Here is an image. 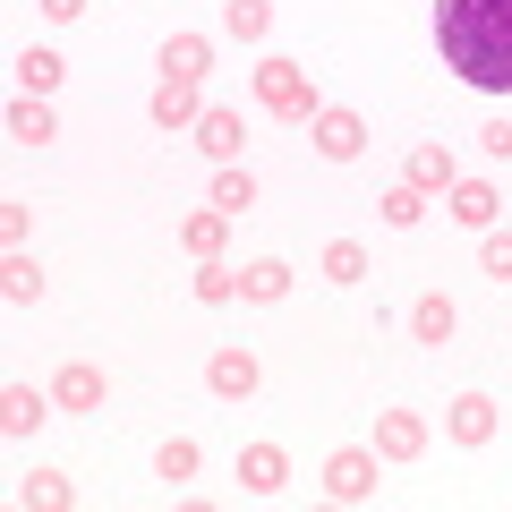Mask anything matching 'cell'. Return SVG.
I'll return each instance as SVG.
<instances>
[{
    "label": "cell",
    "instance_id": "6da1fadb",
    "mask_svg": "<svg viewBox=\"0 0 512 512\" xmlns=\"http://www.w3.org/2000/svg\"><path fill=\"white\" fill-rule=\"evenodd\" d=\"M436 52L470 94H512V0H436Z\"/></svg>",
    "mask_w": 512,
    "mask_h": 512
},
{
    "label": "cell",
    "instance_id": "7a4b0ae2",
    "mask_svg": "<svg viewBox=\"0 0 512 512\" xmlns=\"http://www.w3.org/2000/svg\"><path fill=\"white\" fill-rule=\"evenodd\" d=\"M256 103L274 111V120H316L325 111V94H316V77H308V60H256Z\"/></svg>",
    "mask_w": 512,
    "mask_h": 512
},
{
    "label": "cell",
    "instance_id": "3957f363",
    "mask_svg": "<svg viewBox=\"0 0 512 512\" xmlns=\"http://www.w3.org/2000/svg\"><path fill=\"white\" fill-rule=\"evenodd\" d=\"M376 444H342V453L325 461V495L333 504H376Z\"/></svg>",
    "mask_w": 512,
    "mask_h": 512
},
{
    "label": "cell",
    "instance_id": "277c9868",
    "mask_svg": "<svg viewBox=\"0 0 512 512\" xmlns=\"http://www.w3.org/2000/svg\"><path fill=\"white\" fill-rule=\"evenodd\" d=\"M308 146L325 154V163H359V154H367V120H359V111H342V103H325L308 120Z\"/></svg>",
    "mask_w": 512,
    "mask_h": 512
},
{
    "label": "cell",
    "instance_id": "5b68a950",
    "mask_svg": "<svg viewBox=\"0 0 512 512\" xmlns=\"http://www.w3.org/2000/svg\"><path fill=\"white\" fill-rule=\"evenodd\" d=\"M495 427H504V410H495L487 393H453V402H444V436L470 444V453H478V444H495Z\"/></svg>",
    "mask_w": 512,
    "mask_h": 512
},
{
    "label": "cell",
    "instance_id": "8992f818",
    "mask_svg": "<svg viewBox=\"0 0 512 512\" xmlns=\"http://www.w3.org/2000/svg\"><path fill=\"white\" fill-rule=\"evenodd\" d=\"M205 384H214L222 402H248L256 384H265V367H256V350H239V342H222L214 359H205Z\"/></svg>",
    "mask_w": 512,
    "mask_h": 512
},
{
    "label": "cell",
    "instance_id": "52a82bcc",
    "mask_svg": "<svg viewBox=\"0 0 512 512\" xmlns=\"http://www.w3.org/2000/svg\"><path fill=\"white\" fill-rule=\"evenodd\" d=\"M402 180L419 188V197H453L461 163H453V146H436V137H427V146H410V154H402Z\"/></svg>",
    "mask_w": 512,
    "mask_h": 512
},
{
    "label": "cell",
    "instance_id": "ba28073f",
    "mask_svg": "<svg viewBox=\"0 0 512 512\" xmlns=\"http://www.w3.org/2000/svg\"><path fill=\"white\" fill-rule=\"evenodd\" d=\"M188 137H197L205 163H239V146H248V120H239V111H222V103H205V120L188 128Z\"/></svg>",
    "mask_w": 512,
    "mask_h": 512
},
{
    "label": "cell",
    "instance_id": "9c48e42d",
    "mask_svg": "<svg viewBox=\"0 0 512 512\" xmlns=\"http://www.w3.org/2000/svg\"><path fill=\"white\" fill-rule=\"evenodd\" d=\"M52 402H60V410H103V402H111V376H103L94 359H69V367L52 376Z\"/></svg>",
    "mask_w": 512,
    "mask_h": 512
},
{
    "label": "cell",
    "instance_id": "30bf717a",
    "mask_svg": "<svg viewBox=\"0 0 512 512\" xmlns=\"http://www.w3.org/2000/svg\"><path fill=\"white\" fill-rule=\"evenodd\" d=\"M154 128H171V137H188V128H197L205 120V94L197 86H188V77H163V86H154Z\"/></svg>",
    "mask_w": 512,
    "mask_h": 512
},
{
    "label": "cell",
    "instance_id": "8fae6325",
    "mask_svg": "<svg viewBox=\"0 0 512 512\" xmlns=\"http://www.w3.org/2000/svg\"><path fill=\"white\" fill-rule=\"evenodd\" d=\"M239 487L248 495H282L291 487V453H282V444H239Z\"/></svg>",
    "mask_w": 512,
    "mask_h": 512
},
{
    "label": "cell",
    "instance_id": "7c38bea8",
    "mask_svg": "<svg viewBox=\"0 0 512 512\" xmlns=\"http://www.w3.org/2000/svg\"><path fill=\"white\" fill-rule=\"evenodd\" d=\"M376 453L384 461H419L427 453V419L419 410H376Z\"/></svg>",
    "mask_w": 512,
    "mask_h": 512
},
{
    "label": "cell",
    "instance_id": "4fadbf2b",
    "mask_svg": "<svg viewBox=\"0 0 512 512\" xmlns=\"http://www.w3.org/2000/svg\"><path fill=\"white\" fill-rule=\"evenodd\" d=\"M52 410H60V402L43 393V384H9V393H0V436H35Z\"/></svg>",
    "mask_w": 512,
    "mask_h": 512
},
{
    "label": "cell",
    "instance_id": "5bb4252c",
    "mask_svg": "<svg viewBox=\"0 0 512 512\" xmlns=\"http://www.w3.org/2000/svg\"><path fill=\"white\" fill-rule=\"evenodd\" d=\"M444 214L461 222V231H495V214H504V197H495L487 180H453V205Z\"/></svg>",
    "mask_w": 512,
    "mask_h": 512
},
{
    "label": "cell",
    "instance_id": "9a60e30c",
    "mask_svg": "<svg viewBox=\"0 0 512 512\" xmlns=\"http://www.w3.org/2000/svg\"><path fill=\"white\" fill-rule=\"evenodd\" d=\"M453 325H461V308H453L444 291H419V299H410V333H419L427 350H444V342H453Z\"/></svg>",
    "mask_w": 512,
    "mask_h": 512
},
{
    "label": "cell",
    "instance_id": "2e32d148",
    "mask_svg": "<svg viewBox=\"0 0 512 512\" xmlns=\"http://www.w3.org/2000/svg\"><path fill=\"white\" fill-rule=\"evenodd\" d=\"M239 299H256V308H282V299H291V265H282V256H256V265H239Z\"/></svg>",
    "mask_w": 512,
    "mask_h": 512
},
{
    "label": "cell",
    "instance_id": "e0dca14e",
    "mask_svg": "<svg viewBox=\"0 0 512 512\" xmlns=\"http://www.w3.org/2000/svg\"><path fill=\"white\" fill-rule=\"evenodd\" d=\"M163 77L205 86V77H214V43H205V35H171V43H163Z\"/></svg>",
    "mask_w": 512,
    "mask_h": 512
},
{
    "label": "cell",
    "instance_id": "ac0fdd59",
    "mask_svg": "<svg viewBox=\"0 0 512 512\" xmlns=\"http://www.w3.org/2000/svg\"><path fill=\"white\" fill-rule=\"evenodd\" d=\"M60 77H69V60H60V52H43V43H26V52H18V94H43V103H52Z\"/></svg>",
    "mask_w": 512,
    "mask_h": 512
},
{
    "label": "cell",
    "instance_id": "d6986e66",
    "mask_svg": "<svg viewBox=\"0 0 512 512\" xmlns=\"http://www.w3.org/2000/svg\"><path fill=\"white\" fill-rule=\"evenodd\" d=\"M9 137H18V146H52L60 137L52 103H43V94H18V103H9Z\"/></svg>",
    "mask_w": 512,
    "mask_h": 512
},
{
    "label": "cell",
    "instance_id": "ffe728a7",
    "mask_svg": "<svg viewBox=\"0 0 512 512\" xmlns=\"http://www.w3.org/2000/svg\"><path fill=\"white\" fill-rule=\"evenodd\" d=\"M222 35L231 43H265L274 35V0H222Z\"/></svg>",
    "mask_w": 512,
    "mask_h": 512
},
{
    "label": "cell",
    "instance_id": "44dd1931",
    "mask_svg": "<svg viewBox=\"0 0 512 512\" xmlns=\"http://www.w3.org/2000/svg\"><path fill=\"white\" fill-rule=\"evenodd\" d=\"M18 504L26 512H69L77 487H69V470H35V478H18Z\"/></svg>",
    "mask_w": 512,
    "mask_h": 512
},
{
    "label": "cell",
    "instance_id": "7402d4cb",
    "mask_svg": "<svg viewBox=\"0 0 512 512\" xmlns=\"http://www.w3.org/2000/svg\"><path fill=\"white\" fill-rule=\"evenodd\" d=\"M222 239H231V214H222V205H205V214L180 222V248L188 256H222Z\"/></svg>",
    "mask_w": 512,
    "mask_h": 512
},
{
    "label": "cell",
    "instance_id": "603a6c76",
    "mask_svg": "<svg viewBox=\"0 0 512 512\" xmlns=\"http://www.w3.org/2000/svg\"><path fill=\"white\" fill-rule=\"evenodd\" d=\"M197 470H205V444H197V436H163L154 478H163V487H180V478H197Z\"/></svg>",
    "mask_w": 512,
    "mask_h": 512
},
{
    "label": "cell",
    "instance_id": "cb8c5ba5",
    "mask_svg": "<svg viewBox=\"0 0 512 512\" xmlns=\"http://www.w3.org/2000/svg\"><path fill=\"white\" fill-rule=\"evenodd\" d=\"M205 205H222V214L239 222V214L256 205V171H248V163H222V171H214V197H205Z\"/></svg>",
    "mask_w": 512,
    "mask_h": 512
},
{
    "label": "cell",
    "instance_id": "d4e9b609",
    "mask_svg": "<svg viewBox=\"0 0 512 512\" xmlns=\"http://www.w3.org/2000/svg\"><path fill=\"white\" fill-rule=\"evenodd\" d=\"M0 299H18V308H26V299H43V265H35L26 248L0 256Z\"/></svg>",
    "mask_w": 512,
    "mask_h": 512
},
{
    "label": "cell",
    "instance_id": "484cf974",
    "mask_svg": "<svg viewBox=\"0 0 512 512\" xmlns=\"http://www.w3.org/2000/svg\"><path fill=\"white\" fill-rule=\"evenodd\" d=\"M376 214H384V231H419V222H427V197H419V188H384V197H376Z\"/></svg>",
    "mask_w": 512,
    "mask_h": 512
},
{
    "label": "cell",
    "instance_id": "4316f807",
    "mask_svg": "<svg viewBox=\"0 0 512 512\" xmlns=\"http://www.w3.org/2000/svg\"><path fill=\"white\" fill-rule=\"evenodd\" d=\"M316 265H325V282H342V291H350V282H367V248H359V239H325Z\"/></svg>",
    "mask_w": 512,
    "mask_h": 512
},
{
    "label": "cell",
    "instance_id": "83f0119b",
    "mask_svg": "<svg viewBox=\"0 0 512 512\" xmlns=\"http://www.w3.org/2000/svg\"><path fill=\"white\" fill-rule=\"evenodd\" d=\"M197 299H205V308H231V299H239V265H222V256H197Z\"/></svg>",
    "mask_w": 512,
    "mask_h": 512
},
{
    "label": "cell",
    "instance_id": "f1b7e54d",
    "mask_svg": "<svg viewBox=\"0 0 512 512\" xmlns=\"http://www.w3.org/2000/svg\"><path fill=\"white\" fill-rule=\"evenodd\" d=\"M478 274H487V282H512V231H487V239H478Z\"/></svg>",
    "mask_w": 512,
    "mask_h": 512
},
{
    "label": "cell",
    "instance_id": "f546056e",
    "mask_svg": "<svg viewBox=\"0 0 512 512\" xmlns=\"http://www.w3.org/2000/svg\"><path fill=\"white\" fill-rule=\"evenodd\" d=\"M0 239H9V248H26V239H35V205H18V197L0 205Z\"/></svg>",
    "mask_w": 512,
    "mask_h": 512
},
{
    "label": "cell",
    "instance_id": "4dcf8cb0",
    "mask_svg": "<svg viewBox=\"0 0 512 512\" xmlns=\"http://www.w3.org/2000/svg\"><path fill=\"white\" fill-rule=\"evenodd\" d=\"M478 146H487V163H512V120H495V128H478Z\"/></svg>",
    "mask_w": 512,
    "mask_h": 512
},
{
    "label": "cell",
    "instance_id": "1f68e13d",
    "mask_svg": "<svg viewBox=\"0 0 512 512\" xmlns=\"http://www.w3.org/2000/svg\"><path fill=\"white\" fill-rule=\"evenodd\" d=\"M43 18H52V26H77V18H86V0H43Z\"/></svg>",
    "mask_w": 512,
    "mask_h": 512
}]
</instances>
